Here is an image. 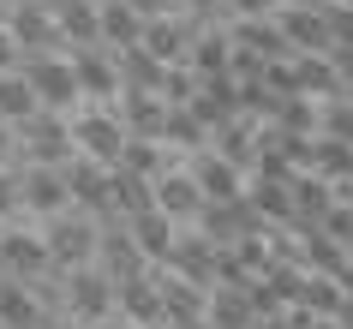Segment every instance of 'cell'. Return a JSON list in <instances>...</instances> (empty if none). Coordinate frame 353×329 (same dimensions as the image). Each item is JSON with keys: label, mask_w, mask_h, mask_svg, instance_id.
<instances>
[{"label": "cell", "mask_w": 353, "mask_h": 329, "mask_svg": "<svg viewBox=\"0 0 353 329\" xmlns=\"http://www.w3.org/2000/svg\"><path fill=\"white\" fill-rule=\"evenodd\" d=\"M19 156H24V168H66V162L78 156L72 120H60V114L37 108V114L19 126Z\"/></svg>", "instance_id": "obj_1"}, {"label": "cell", "mask_w": 353, "mask_h": 329, "mask_svg": "<svg viewBox=\"0 0 353 329\" xmlns=\"http://www.w3.org/2000/svg\"><path fill=\"white\" fill-rule=\"evenodd\" d=\"M19 72H24V84L37 90V102L48 114H66L78 102V78H72V60L66 54H24Z\"/></svg>", "instance_id": "obj_2"}, {"label": "cell", "mask_w": 353, "mask_h": 329, "mask_svg": "<svg viewBox=\"0 0 353 329\" xmlns=\"http://www.w3.org/2000/svg\"><path fill=\"white\" fill-rule=\"evenodd\" d=\"M0 275H12V281H24V288H37L42 275H54L48 239L30 234V228H6V234H0Z\"/></svg>", "instance_id": "obj_3"}, {"label": "cell", "mask_w": 353, "mask_h": 329, "mask_svg": "<svg viewBox=\"0 0 353 329\" xmlns=\"http://www.w3.org/2000/svg\"><path fill=\"white\" fill-rule=\"evenodd\" d=\"M6 37L19 42V54H72L54 30V6H42V0H24L6 12Z\"/></svg>", "instance_id": "obj_4"}, {"label": "cell", "mask_w": 353, "mask_h": 329, "mask_svg": "<svg viewBox=\"0 0 353 329\" xmlns=\"http://www.w3.org/2000/svg\"><path fill=\"white\" fill-rule=\"evenodd\" d=\"M72 144H78V156H90V162H102V168H120V156H126V126L114 120V114H78L72 120Z\"/></svg>", "instance_id": "obj_5"}, {"label": "cell", "mask_w": 353, "mask_h": 329, "mask_svg": "<svg viewBox=\"0 0 353 329\" xmlns=\"http://www.w3.org/2000/svg\"><path fill=\"white\" fill-rule=\"evenodd\" d=\"M19 192H24V210L42 221H54L72 210V192H66V168H19Z\"/></svg>", "instance_id": "obj_6"}, {"label": "cell", "mask_w": 353, "mask_h": 329, "mask_svg": "<svg viewBox=\"0 0 353 329\" xmlns=\"http://www.w3.org/2000/svg\"><path fill=\"white\" fill-rule=\"evenodd\" d=\"M192 42H198V24H192L186 12H180V19H174V12H162V19L144 24V42H138V48H144V54H156L162 66H186V60H192Z\"/></svg>", "instance_id": "obj_7"}, {"label": "cell", "mask_w": 353, "mask_h": 329, "mask_svg": "<svg viewBox=\"0 0 353 329\" xmlns=\"http://www.w3.org/2000/svg\"><path fill=\"white\" fill-rule=\"evenodd\" d=\"M114 120L126 126V138L162 144V132H168V102H162V96H144V90H120V108H114Z\"/></svg>", "instance_id": "obj_8"}, {"label": "cell", "mask_w": 353, "mask_h": 329, "mask_svg": "<svg viewBox=\"0 0 353 329\" xmlns=\"http://www.w3.org/2000/svg\"><path fill=\"white\" fill-rule=\"evenodd\" d=\"M156 210H162L174 228H198V216H204V192H198V180H192V168L156 180Z\"/></svg>", "instance_id": "obj_9"}, {"label": "cell", "mask_w": 353, "mask_h": 329, "mask_svg": "<svg viewBox=\"0 0 353 329\" xmlns=\"http://www.w3.org/2000/svg\"><path fill=\"white\" fill-rule=\"evenodd\" d=\"M276 24H281V37H288V54H330V48H335L323 6H317V12H294V6H281Z\"/></svg>", "instance_id": "obj_10"}, {"label": "cell", "mask_w": 353, "mask_h": 329, "mask_svg": "<svg viewBox=\"0 0 353 329\" xmlns=\"http://www.w3.org/2000/svg\"><path fill=\"white\" fill-rule=\"evenodd\" d=\"M54 30L66 48H102V6L96 0H60L54 6Z\"/></svg>", "instance_id": "obj_11"}, {"label": "cell", "mask_w": 353, "mask_h": 329, "mask_svg": "<svg viewBox=\"0 0 353 329\" xmlns=\"http://www.w3.org/2000/svg\"><path fill=\"white\" fill-rule=\"evenodd\" d=\"M192 180H198V192H204V203H240L245 186H240V168L222 162L216 150H204V156H192Z\"/></svg>", "instance_id": "obj_12"}, {"label": "cell", "mask_w": 353, "mask_h": 329, "mask_svg": "<svg viewBox=\"0 0 353 329\" xmlns=\"http://www.w3.org/2000/svg\"><path fill=\"white\" fill-rule=\"evenodd\" d=\"M72 60V78H78V96H96V102H114L120 96V72H114V54L108 48H78Z\"/></svg>", "instance_id": "obj_13"}, {"label": "cell", "mask_w": 353, "mask_h": 329, "mask_svg": "<svg viewBox=\"0 0 353 329\" xmlns=\"http://www.w3.org/2000/svg\"><path fill=\"white\" fill-rule=\"evenodd\" d=\"M228 42L245 48V54H258V60H288V37H281L276 19H234Z\"/></svg>", "instance_id": "obj_14"}, {"label": "cell", "mask_w": 353, "mask_h": 329, "mask_svg": "<svg viewBox=\"0 0 353 329\" xmlns=\"http://www.w3.org/2000/svg\"><path fill=\"white\" fill-rule=\"evenodd\" d=\"M294 90L305 96V102H335L341 96V84H335V66H330V54H294Z\"/></svg>", "instance_id": "obj_15"}, {"label": "cell", "mask_w": 353, "mask_h": 329, "mask_svg": "<svg viewBox=\"0 0 353 329\" xmlns=\"http://www.w3.org/2000/svg\"><path fill=\"white\" fill-rule=\"evenodd\" d=\"M114 72H120V90H144V96H162V78L168 66L144 48H126V54H114Z\"/></svg>", "instance_id": "obj_16"}, {"label": "cell", "mask_w": 353, "mask_h": 329, "mask_svg": "<svg viewBox=\"0 0 353 329\" xmlns=\"http://www.w3.org/2000/svg\"><path fill=\"white\" fill-rule=\"evenodd\" d=\"M138 42H144V19L132 12L126 0L102 6V48H108V54H126V48H138Z\"/></svg>", "instance_id": "obj_17"}, {"label": "cell", "mask_w": 353, "mask_h": 329, "mask_svg": "<svg viewBox=\"0 0 353 329\" xmlns=\"http://www.w3.org/2000/svg\"><path fill=\"white\" fill-rule=\"evenodd\" d=\"M228 60H234V42H228V30H198V42H192V72L198 78H222Z\"/></svg>", "instance_id": "obj_18"}, {"label": "cell", "mask_w": 353, "mask_h": 329, "mask_svg": "<svg viewBox=\"0 0 353 329\" xmlns=\"http://www.w3.org/2000/svg\"><path fill=\"white\" fill-rule=\"evenodd\" d=\"M37 108H42V102H37V90L24 84V72H6V78H0V120H6L12 132H19Z\"/></svg>", "instance_id": "obj_19"}, {"label": "cell", "mask_w": 353, "mask_h": 329, "mask_svg": "<svg viewBox=\"0 0 353 329\" xmlns=\"http://www.w3.org/2000/svg\"><path fill=\"white\" fill-rule=\"evenodd\" d=\"M270 126L288 132V138H312V132H317V102L288 96V102H276V120H270Z\"/></svg>", "instance_id": "obj_20"}, {"label": "cell", "mask_w": 353, "mask_h": 329, "mask_svg": "<svg viewBox=\"0 0 353 329\" xmlns=\"http://www.w3.org/2000/svg\"><path fill=\"white\" fill-rule=\"evenodd\" d=\"M317 138H335V144H353V102L347 96H335L317 108Z\"/></svg>", "instance_id": "obj_21"}, {"label": "cell", "mask_w": 353, "mask_h": 329, "mask_svg": "<svg viewBox=\"0 0 353 329\" xmlns=\"http://www.w3.org/2000/svg\"><path fill=\"white\" fill-rule=\"evenodd\" d=\"M162 102H168V108H192V102H198V72H192V66H168Z\"/></svg>", "instance_id": "obj_22"}, {"label": "cell", "mask_w": 353, "mask_h": 329, "mask_svg": "<svg viewBox=\"0 0 353 329\" xmlns=\"http://www.w3.org/2000/svg\"><path fill=\"white\" fill-rule=\"evenodd\" d=\"M323 19H330V37H335V48H353V6H323ZM330 48V54H335Z\"/></svg>", "instance_id": "obj_23"}, {"label": "cell", "mask_w": 353, "mask_h": 329, "mask_svg": "<svg viewBox=\"0 0 353 329\" xmlns=\"http://www.w3.org/2000/svg\"><path fill=\"white\" fill-rule=\"evenodd\" d=\"M24 192H19V168H0V216H19Z\"/></svg>", "instance_id": "obj_24"}, {"label": "cell", "mask_w": 353, "mask_h": 329, "mask_svg": "<svg viewBox=\"0 0 353 329\" xmlns=\"http://www.w3.org/2000/svg\"><path fill=\"white\" fill-rule=\"evenodd\" d=\"M228 12H234V19H276L281 0H228Z\"/></svg>", "instance_id": "obj_25"}, {"label": "cell", "mask_w": 353, "mask_h": 329, "mask_svg": "<svg viewBox=\"0 0 353 329\" xmlns=\"http://www.w3.org/2000/svg\"><path fill=\"white\" fill-rule=\"evenodd\" d=\"M330 66H335V84H341V96L353 102V48H335Z\"/></svg>", "instance_id": "obj_26"}, {"label": "cell", "mask_w": 353, "mask_h": 329, "mask_svg": "<svg viewBox=\"0 0 353 329\" xmlns=\"http://www.w3.org/2000/svg\"><path fill=\"white\" fill-rule=\"evenodd\" d=\"M19 42H12V37H6V24H0V78H6V72H19Z\"/></svg>", "instance_id": "obj_27"}, {"label": "cell", "mask_w": 353, "mask_h": 329, "mask_svg": "<svg viewBox=\"0 0 353 329\" xmlns=\"http://www.w3.org/2000/svg\"><path fill=\"white\" fill-rule=\"evenodd\" d=\"M126 6H132V12H138V19H162V12H174V6H168V0H126Z\"/></svg>", "instance_id": "obj_28"}, {"label": "cell", "mask_w": 353, "mask_h": 329, "mask_svg": "<svg viewBox=\"0 0 353 329\" xmlns=\"http://www.w3.org/2000/svg\"><path fill=\"white\" fill-rule=\"evenodd\" d=\"M281 6H294V12H317V6H330V0H281Z\"/></svg>", "instance_id": "obj_29"}, {"label": "cell", "mask_w": 353, "mask_h": 329, "mask_svg": "<svg viewBox=\"0 0 353 329\" xmlns=\"http://www.w3.org/2000/svg\"><path fill=\"white\" fill-rule=\"evenodd\" d=\"M168 6H180V12H186V6H192V0H168Z\"/></svg>", "instance_id": "obj_30"}, {"label": "cell", "mask_w": 353, "mask_h": 329, "mask_svg": "<svg viewBox=\"0 0 353 329\" xmlns=\"http://www.w3.org/2000/svg\"><path fill=\"white\" fill-rule=\"evenodd\" d=\"M0 6H6V12H12V6H24V0H0Z\"/></svg>", "instance_id": "obj_31"}, {"label": "cell", "mask_w": 353, "mask_h": 329, "mask_svg": "<svg viewBox=\"0 0 353 329\" xmlns=\"http://www.w3.org/2000/svg\"><path fill=\"white\" fill-rule=\"evenodd\" d=\"M96 6H114V0H96Z\"/></svg>", "instance_id": "obj_32"}, {"label": "cell", "mask_w": 353, "mask_h": 329, "mask_svg": "<svg viewBox=\"0 0 353 329\" xmlns=\"http://www.w3.org/2000/svg\"><path fill=\"white\" fill-rule=\"evenodd\" d=\"M42 6H60V0H42Z\"/></svg>", "instance_id": "obj_33"}, {"label": "cell", "mask_w": 353, "mask_h": 329, "mask_svg": "<svg viewBox=\"0 0 353 329\" xmlns=\"http://www.w3.org/2000/svg\"><path fill=\"white\" fill-rule=\"evenodd\" d=\"M0 234H6V228H0Z\"/></svg>", "instance_id": "obj_34"}]
</instances>
